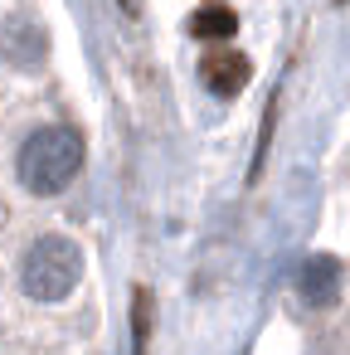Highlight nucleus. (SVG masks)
<instances>
[{
  "instance_id": "f257e3e1",
  "label": "nucleus",
  "mask_w": 350,
  "mask_h": 355,
  "mask_svg": "<svg viewBox=\"0 0 350 355\" xmlns=\"http://www.w3.org/2000/svg\"><path fill=\"white\" fill-rule=\"evenodd\" d=\"M83 156H88V141L78 127H40L25 146H20V185L30 195H59L78 180L83 171Z\"/></svg>"
},
{
  "instance_id": "f03ea898",
  "label": "nucleus",
  "mask_w": 350,
  "mask_h": 355,
  "mask_svg": "<svg viewBox=\"0 0 350 355\" xmlns=\"http://www.w3.org/2000/svg\"><path fill=\"white\" fill-rule=\"evenodd\" d=\"M83 277V248L69 234H40L20 263V287L35 302H64Z\"/></svg>"
},
{
  "instance_id": "7ed1b4c3",
  "label": "nucleus",
  "mask_w": 350,
  "mask_h": 355,
  "mask_svg": "<svg viewBox=\"0 0 350 355\" xmlns=\"http://www.w3.org/2000/svg\"><path fill=\"white\" fill-rule=\"evenodd\" d=\"M200 73H204V83H209L219 98H234V93L253 78V64H248V54H238V49H229V44H214V49L204 54Z\"/></svg>"
},
{
  "instance_id": "20e7f679",
  "label": "nucleus",
  "mask_w": 350,
  "mask_h": 355,
  "mask_svg": "<svg viewBox=\"0 0 350 355\" xmlns=\"http://www.w3.org/2000/svg\"><path fill=\"white\" fill-rule=\"evenodd\" d=\"M297 287H301V302H306V306H331V302H335V292H340V263H335L331 253L306 258V263H301Z\"/></svg>"
},
{
  "instance_id": "39448f33",
  "label": "nucleus",
  "mask_w": 350,
  "mask_h": 355,
  "mask_svg": "<svg viewBox=\"0 0 350 355\" xmlns=\"http://www.w3.org/2000/svg\"><path fill=\"white\" fill-rule=\"evenodd\" d=\"M185 30H190L195 40H204V44H229V40L238 35V15H234L229 6H219V0H204V6L185 20Z\"/></svg>"
},
{
  "instance_id": "423d86ee",
  "label": "nucleus",
  "mask_w": 350,
  "mask_h": 355,
  "mask_svg": "<svg viewBox=\"0 0 350 355\" xmlns=\"http://www.w3.org/2000/svg\"><path fill=\"white\" fill-rule=\"evenodd\" d=\"M146 340H151V292L137 287V297H132V355H146Z\"/></svg>"
}]
</instances>
